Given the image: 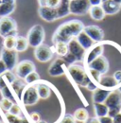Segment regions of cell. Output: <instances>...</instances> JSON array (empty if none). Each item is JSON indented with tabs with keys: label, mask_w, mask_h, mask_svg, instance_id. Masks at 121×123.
Returning a JSON list of instances; mask_svg holds the SVG:
<instances>
[{
	"label": "cell",
	"mask_w": 121,
	"mask_h": 123,
	"mask_svg": "<svg viewBox=\"0 0 121 123\" xmlns=\"http://www.w3.org/2000/svg\"><path fill=\"white\" fill-rule=\"evenodd\" d=\"M84 24L80 20H70L62 23L58 27L52 36V43H68L76 38L81 31L84 30Z\"/></svg>",
	"instance_id": "6da1fadb"
},
{
	"label": "cell",
	"mask_w": 121,
	"mask_h": 123,
	"mask_svg": "<svg viewBox=\"0 0 121 123\" xmlns=\"http://www.w3.org/2000/svg\"><path fill=\"white\" fill-rule=\"evenodd\" d=\"M67 71L70 75V77L72 78V80L75 81L76 83L81 87H85L88 85V83L90 82L91 80L86 67L79 63H73V64H69L67 67Z\"/></svg>",
	"instance_id": "7a4b0ae2"
},
{
	"label": "cell",
	"mask_w": 121,
	"mask_h": 123,
	"mask_svg": "<svg viewBox=\"0 0 121 123\" xmlns=\"http://www.w3.org/2000/svg\"><path fill=\"white\" fill-rule=\"evenodd\" d=\"M45 38V32L44 28L41 25H35L30 29L28 35H27V39L29 41V45L31 47L36 48L37 46H41L42 44H44Z\"/></svg>",
	"instance_id": "3957f363"
},
{
	"label": "cell",
	"mask_w": 121,
	"mask_h": 123,
	"mask_svg": "<svg viewBox=\"0 0 121 123\" xmlns=\"http://www.w3.org/2000/svg\"><path fill=\"white\" fill-rule=\"evenodd\" d=\"M17 36V24L13 18L5 16L0 18V36L5 38L7 36Z\"/></svg>",
	"instance_id": "277c9868"
},
{
	"label": "cell",
	"mask_w": 121,
	"mask_h": 123,
	"mask_svg": "<svg viewBox=\"0 0 121 123\" xmlns=\"http://www.w3.org/2000/svg\"><path fill=\"white\" fill-rule=\"evenodd\" d=\"M20 99L25 106H32L36 104L39 101L40 97L38 95L35 84H28L23 90Z\"/></svg>",
	"instance_id": "5b68a950"
},
{
	"label": "cell",
	"mask_w": 121,
	"mask_h": 123,
	"mask_svg": "<svg viewBox=\"0 0 121 123\" xmlns=\"http://www.w3.org/2000/svg\"><path fill=\"white\" fill-rule=\"evenodd\" d=\"M0 59L4 62L8 70L12 71L18 63V52L15 49L2 48L0 52Z\"/></svg>",
	"instance_id": "8992f818"
},
{
	"label": "cell",
	"mask_w": 121,
	"mask_h": 123,
	"mask_svg": "<svg viewBox=\"0 0 121 123\" xmlns=\"http://www.w3.org/2000/svg\"><path fill=\"white\" fill-rule=\"evenodd\" d=\"M55 49L54 46H49L48 45L42 44L34 49V56L37 61L40 62H47L54 56Z\"/></svg>",
	"instance_id": "52a82bcc"
},
{
	"label": "cell",
	"mask_w": 121,
	"mask_h": 123,
	"mask_svg": "<svg viewBox=\"0 0 121 123\" xmlns=\"http://www.w3.org/2000/svg\"><path fill=\"white\" fill-rule=\"evenodd\" d=\"M89 0H71L69 5L70 13L74 15H85L89 12Z\"/></svg>",
	"instance_id": "ba28073f"
},
{
	"label": "cell",
	"mask_w": 121,
	"mask_h": 123,
	"mask_svg": "<svg viewBox=\"0 0 121 123\" xmlns=\"http://www.w3.org/2000/svg\"><path fill=\"white\" fill-rule=\"evenodd\" d=\"M35 70H36V67L33 62L30 60H23L17 63L15 67V74H16V77H18L19 79L25 80V78L29 74Z\"/></svg>",
	"instance_id": "9c48e42d"
},
{
	"label": "cell",
	"mask_w": 121,
	"mask_h": 123,
	"mask_svg": "<svg viewBox=\"0 0 121 123\" xmlns=\"http://www.w3.org/2000/svg\"><path fill=\"white\" fill-rule=\"evenodd\" d=\"M67 63L63 60V58L59 57L55 59L53 62L48 67V74L51 77H59L65 73V70H67Z\"/></svg>",
	"instance_id": "30bf717a"
},
{
	"label": "cell",
	"mask_w": 121,
	"mask_h": 123,
	"mask_svg": "<svg viewBox=\"0 0 121 123\" xmlns=\"http://www.w3.org/2000/svg\"><path fill=\"white\" fill-rule=\"evenodd\" d=\"M100 43H96L91 48L86 50L85 57H84V60H83L84 66H87L90 62H92L94 60H96L97 58H98L99 56H101L103 54L104 46L102 44H100Z\"/></svg>",
	"instance_id": "8fae6325"
},
{
	"label": "cell",
	"mask_w": 121,
	"mask_h": 123,
	"mask_svg": "<svg viewBox=\"0 0 121 123\" xmlns=\"http://www.w3.org/2000/svg\"><path fill=\"white\" fill-rule=\"evenodd\" d=\"M87 68L90 69H95L97 71H98L101 75H105L106 73L109 71V62L107 60V58L104 56H99L98 58H97L96 60L90 62L87 66H85Z\"/></svg>",
	"instance_id": "7c38bea8"
},
{
	"label": "cell",
	"mask_w": 121,
	"mask_h": 123,
	"mask_svg": "<svg viewBox=\"0 0 121 123\" xmlns=\"http://www.w3.org/2000/svg\"><path fill=\"white\" fill-rule=\"evenodd\" d=\"M68 51L75 56L76 58H77V60H78V62H83L86 50L80 46V44L78 42V40L76 38L72 39L68 43Z\"/></svg>",
	"instance_id": "4fadbf2b"
},
{
	"label": "cell",
	"mask_w": 121,
	"mask_h": 123,
	"mask_svg": "<svg viewBox=\"0 0 121 123\" xmlns=\"http://www.w3.org/2000/svg\"><path fill=\"white\" fill-rule=\"evenodd\" d=\"M38 14H39V16L43 20H45L46 22H49V23L50 22H54V21H56V20L59 19L57 9L46 7V6L39 7V9H38Z\"/></svg>",
	"instance_id": "5bb4252c"
},
{
	"label": "cell",
	"mask_w": 121,
	"mask_h": 123,
	"mask_svg": "<svg viewBox=\"0 0 121 123\" xmlns=\"http://www.w3.org/2000/svg\"><path fill=\"white\" fill-rule=\"evenodd\" d=\"M83 31L90 37L95 43H100L104 38V31L96 25L85 26Z\"/></svg>",
	"instance_id": "9a60e30c"
},
{
	"label": "cell",
	"mask_w": 121,
	"mask_h": 123,
	"mask_svg": "<svg viewBox=\"0 0 121 123\" xmlns=\"http://www.w3.org/2000/svg\"><path fill=\"white\" fill-rule=\"evenodd\" d=\"M118 86H119V83L116 81V80L114 78V76L102 75L98 82V87H101L103 89H107L110 91L117 89Z\"/></svg>",
	"instance_id": "2e32d148"
},
{
	"label": "cell",
	"mask_w": 121,
	"mask_h": 123,
	"mask_svg": "<svg viewBox=\"0 0 121 123\" xmlns=\"http://www.w3.org/2000/svg\"><path fill=\"white\" fill-rule=\"evenodd\" d=\"M104 103L108 106V108L121 106V93L117 89L111 91Z\"/></svg>",
	"instance_id": "e0dca14e"
},
{
	"label": "cell",
	"mask_w": 121,
	"mask_h": 123,
	"mask_svg": "<svg viewBox=\"0 0 121 123\" xmlns=\"http://www.w3.org/2000/svg\"><path fill=\"white\" fill-rule=\"evenodd\" d=\"M111 93L110 90L103 89L101 87H97L94 92L92 96V99L94 103H104L106 98H108L109 94Z\"/></svg>",
	"instance_id": "ac0fdd59"
},
{
	"label": "cell",
	"mask_w": 121,
	"mask_h": 123,
	"mask_svg": "<svg viewBox=\"0 0 121 123\" xmlns=\"http://www.w3.org/2000/svg\"><path fill=\"white\" fill-rule=\"evenodd\" d=\"M16 3L8 2L5 0H0V18L5 16H10L15 11Z\"/></svg>",
	"instance_id": "d6986e66"
},
{
	"label": "cell",
	"mask_w": 121,
	"mask_h": 123,
	"mask_svg": "<svg viewBox=\"0 0 121 123\" xmlns=\"http://www.w3.org/2000/svg\"><path fill=\"white\" fill-rule=\"evenodd\" d=\"M102 8L104 10L106 14L108 15H114L116 14L119 11L121 10V6L116 4L115 2H114L113 0H107L105 2L102 3Z\"/></svg>",
	"instance_id": "ffe728a7"
},
{
	"label": "cell",
	"mask_w": 121,
	"mask_h": 123,
	"mask_svg": "<svg viewBox=\"0 0 121 123\" xmlns=\"http://www.w3.org/2000/svg\"><path fill=\"white\" fill-rule=\"evenodd\" d=\"M16 79L17 78L15 76V74H13L12 71H11V70H7L3 74H1L0 75V91L4 87L12 84Z\"/></svg>",
	"instance_id": "44dd1931"
},
{
	"label": "cell",
	"mask_w": 121,
	"mask_h": 123,
	"mask_svg": "<svg viewBox=\"0 0 121 123\" xmlns=\"http://www.w3.org/2000/svg\"><path fill=\"white\" fill-rule=\"evenodd\" d=\"M76 39L78 40V42L80 44V46H82L85 50H88L89 48H91L92 46L96 44L84 31H81V32L76 37Z\"/></svg>",
	"instance_id": "7402d4cb"
},
{
	"label": "cell",
	"mask_w": 121,
	"mask_h": 123,
	"mask_svg": "<svg viewBox=\"0 0 121 123\" xmlns=\"http://www.w3.org/2000/svg\"><path fill=\"white\" fill-rule=\"evenodd\" d=\"M89 14H90L91 18L96 21L103 20L106 15L102 6H91L89 9Z\"/></svg>",
	"instance_id": "603a6c76"
},
{
	"label": "cell",
	"mask_w": 121,
	"mask_h": 123,
	"mask_svg": "<svg viewBox=\"0 0 121 123\" xmlns=\"http://www.w3.org/2000/svg\"><path fill=\"white\" fill-rule=\"evenodd\" d=\"M28 84L26 83V81H23L22 79H16L12 84H10V86H11L13 94L15 95V97H18V98H21L22 92H23V90L25 89V87Z\"/></svg>",
	"instance_id": "cb8c5ba5"
},
{
	"label": "cell",
	"mask_w": 121,
	"mask_h": 123,
	"mask_svg": "<svg viewBox=\"0 0 121 123\" xmlns=\"http://www.w3.org/2000/svg\"><path fill=\"white\" fill-rule=\"evenodd\" d=\"M34 84L36 86V89H37V92H38L40 98L46 99V98H48L50 97L51 90H50L48 85H46L45 83H43V82H40V81H37Z\"/></svg>",
	"instance_id": "d4e9b609"
},
{
	"label": "cell",
	"mask_w": 121,
	"mask_h": 123,
	"mask_svg": "<svg viewBox=\"0 0 121 123\" xmlns=\"http://www.w3.org/2000/svg\"><path fill=\"white\" fill-rule=\"evenodd\" d=\"M69 5H70V0H61L60 6L57 8L58 16L59 19L66 17L70 14V10H69Z\"/></svg>",
	"instance_id": "484cf974"
},
{
	"label": "cell",
	"mask_w": 121,
	"mask_h": 123,
	"mask_svg": "<svg viewBox=\"0 0 121 123\" xmlns=\"http://www.w3.org/2000/svg\"><path fill=\"white\" fill-rule=\"evenodd\" d=\"M29 46H30L29 45V41H28V39L26 37L17 35L14 47V49L17 52H24V51H26L28 49Z\"/></svg>",
	"instance_id": "4316f807"
},
{
	"label": "cell",
	"mask_w": 121,
	"mask_h": 123,
	"mask_svg": "<svg viewBox=\"0 0 121 123\" xmlns=\"http://www.w3.org/2000/svg\"><path fill=\"white\" fill-rule=\"evenodd\" d=\"M94 111L97 117H102L108 116L109 108L105 103H94Z\"/></svg>",
	"instance_id": "83f0119b"
},
{
	"label": "cell",
	"mask_w": 121,
	"mask_h": 123,
	"mask_svg": "<svg viewBox=\"0 0 121 123\" xmlns=\"http://www.w3.org/2000/svg\"><path fill=\"white\" fill-rule=\"evenodd\" d=\"M74 117L76 118L77 121L79 122H85L89 118V113L86 109L84 108H79L74 112Z\"/></svg>",
	"instance_id": "f1b7e54d"
},
{
	"label": "cell",
	"mask_w": 121,
	"mask_h": 123,
	"mask_svg": "<svg viewBox=\"0 0 121 123\" xmlns=\"http://www.w3.org/2000/svg\"><path fill=\"white\" fill-rule=\"evenodd\" d=\"M55 53H57L60 57H64L68 53V45L65 43H56L53 45Z\"/></svg>",
	"instance_id": "f546056e"
},
{
	"label": "cell",
	"mask_w": 121,
	"mask_h": 123,
	"mask_svg": "<svg viewBox=\"0 0 121 123\" xmlns=\"http://www.w3.org/2000/svg\"><path fill=\"white\" fill-rule=\"evenodd\" d=\"M16 37L13 35H10L4 38L3 40V47L7 49H14L15 43H16Z\"/></svg>",
	"instance_id": "4dcf8cb0"
},
{
	"label": "cell",
	"mask_w": 121,
	"mask_h": 123,
	"mask_svg": "<svg viewBox=\"0 0 121 123\" xmlns=\"http://www.w3.org/2000/svg\"><path fill=\"white\" fill-rule=\"evenodd\" d=\"M0 93H1L2 98H9V99L12 100L13 102H15V95L13 94V92L12 91V88H11V86H10V85H8V86L4 87V88L0 91Z\"/></svg>",
	"instance_id": "1f68e13d"
},
{
	"label": "cell",
	"mask_w": 121,
	"mask_h": 123,
	"mask_svg": "<svg viewBox=\"0 0 121 123\" xmlns=\"http://www.w3.org/2000/svg\"><path fill=\"white\" fill-rule=\"evenodd\" d=\"M39 1V5L40 7L42 6H46V7H50V8H55L57 9L60 4L61 0H38Z\"/></svg>",
	"instance_id": "d6a6232c"
},
{
	"label": "cell",
	"mask_w": 121,
	"mask_h": 123,
	"mask_svg": "<svg viewBox=\"0 0 121 123\" xmlns=\"http://www.w3.org/2000/svg\"><path fill=\"white\" fill-rule=\"evenodd\" d=\"M24 80L26 81L27 84H34V83H36L37 81L40 80V75L36 71H33L25 78Z\"/></svg>",
	"instance_id": "836d02e7"
},
{
	"label": "cell",
	"mask_w": 121,
	"mask_h": 123,
	"mask_svg": "<svg viewBox=\"0 0 121 123\" xmlns=\"http://www.w3.org/2000/svg\"><path fill=\"white\" fill-rule=\"evenodd\" d=\"M86 70H87V73H88V75H89V77H90L91 80H92L93 81H95L96 83L98 84L99 80H100V78H101L102 75H101L98 71H97V70H95V69H90V68H87V67H86Z\"/></svg>",
	"instance_id": "e575fe53"
},
{
	"label": "cell",
	"mask_w": 121,
	"mask_h": 123,
	"mask_svg": "<svg viewBox=\"0 0 121 123\" xmlns=\"http://www.w3.org/2000/svg\"><path fill=\"white\" fill-rule=\"evenodd\" d=\"M15 102H13L12 100L9 99V98H2L0 99V107L2 108L4 111L6 112H9L10 109L12 108V106L14 104Z\"/></svg>",
	"instance_id": "d590c367"
},
{
	"label": "cell",
	"mask_w": 121,
	"mask_h": 123,
	"mask_svg": "<svg viewBox=\"0 0 121 123\" xmlns=\"http://www.w3.org/2000/svg\"><path fill=\"white\" fill-rule=\"evenodd\" d=\"M6 117H7V120L9 123H20L22 117H17V116H14V115H12L10 113L7 112L6 114Z\"/></svg>",
	"instance_id": "8d00e7d4"
},
{
	"label": "cell",
	"mask_w": 121,
	"mask_h": 123,
	"mask_svg": "<svg viewBox=\"0 0 121 123\" xmlns=\"http://www.w3.org/2000/svg\"><path fill=\"white\" fill-rule=\"evenodd\" d=\"M61 58H63V60L66 62L67 64H73V63H76V62H78L77 58H76L72 53H70L69 51H68V53H67L64 57H61Z\"/></svg>",
	"instance_id": "74e56055"
},
{
	"label": "cell",
	"mask_w": 121,
	"mask_h": 123,
	"mask_svg": "<svg viewBox=\"0 0 121 123\" xmlns=\"http://www.w3.org/2000/svg\"><path fill=\"white\" fill-rule=\"evenodd\" d=\"M8 113H10L12 115H14V116H17V117H20L21 116V109H20L19 105L17 103H14Z\"/></svg>",
	"instance_id": "f35d334b"
},
{
	"label": "cell",
	"mask_w": 121,
	"mask_h": 123,
	"mask_svg": "<svg viewBox=\"0 0 121 123\" xmlns=\"http://www.w3.org/2000/svg\"><path fill=\"white\" fill-rule=\"evenodd\" d=\"M121 106H116V107H111L109 108V112H108V116L111 117H115L116 115H118L120 113Z\"/></svg>",
	"instance_id": "ab89813d"
},
{
	"label": "cell",
	"mask_w": 121,
	"mask_h": 123,
	"mask_svg": "<svg viewBox=\"0 0 121 123\" xmlns=\"http://www.w3.org/2000/svg\"><path fill=\"white\" fill-rule=\"evenodd\" d=\"M60 123H77V120L74 117V116H72V115H65L61 118Z\"/></svg>",
	"instance_id": "60d3db41"
},
{
	"label": "cell",
	"mask_w": 121,
	"mask_h": 123,
	"mask_svg": "<svg viewBox=\"0 0 121 123\" xmlns=\"http://www.w3.org/2000/svg\"><path fill=\"white\" fill-rule=\"evenodd\" d=\"M97 118H98V117H97ZM98 120H99V122L100 123H114V121H113V117H109V116L99 117Z\"/></svg>",
	"instance_id": "b9f144b4"
},
{
	"label": "cell",
	"mask_w": 121,
	"mask_h": 123,
	"mask_svg": "<svg viewBox=\"0 0 121 123\" xmlns=\"http://www.w3.org/2000/svg\"><path fill=\"white\" fill-rule=\"evenodd\" d=\"M30 117H31V119L35 123L39 122V121L41 120V119H40V115H39L38 113H32V114L30 115Z\"/></svg>",
	"instance_id": "7bdbcfd3"
},
{
	"label": "cell",
	"mask_w": 121,
	"mask_h": 123,
	"mask_svg": "<svg viewBox=\"0 0 121 123\" xmlns=\"http://www.w3.org/2000/svg\"><path fill=\"white\" fill-rule=\"evenodd\" d=\"M114 78L116 80V81L119 83V85L121 84V70H117L115 72L114 74Z\"/></svg>",
	"instance_id": "ee69618b"
},
{
	"label": "cell",
	"mask_w": 121,
	"mask_h": 123,
	"mask_svg": "<svg viewBox=\"0 0 121 123\" xmlns=\"http://www.w3.org/2000/svg\"><path fill=\"white\" fill-rule=\"evenodd\" d=\"M7 70H8V69H7L6 64L4 63V62L0 59V75H1V74H3L4 72H6Z\"/></svg>",
	"instance_id": "f6af8a7d"
},
{
	"label": "cell",
	"mask_w": 121,
	"mask_h": 123,
	"mask_svg": "<svg viewBox=\"0 0 121 123\" xmlns=\"http://www.w3.org/2000/svg\"><path fill=\"white\" fill-rule=\"evenodd\" d=\"M91 6H101L102 5V0H89Z\"/></svg>",
	"instance_id": "bcb514c9"
},
{
	"label": "cell",
	"mask_w": 121,
	"mask_h": 123,
	"mask_svg": "<svg viewBox=\"0 0 121 123\" xmlns=\"http://www.w3.org/2000/svg\"><path fill=\"white\" fill-rule=\"evenodd\" d=\"M84 123H100L98 118L96 117H91V118H88L87 121H85Z\"/></svg>",
	"instance_id": "7dc6e473"
},
{
	"label": "cell",
	"mask_w": 121,
	"mask_h": 123,
	"mask_svg": "<svg viewBox=\"0 0 121 123\" xmlns=\"http://www.w3.org/2000/svg\"><path fill=\"white\" fill-rule=\"evenodd\" d=\"M113 121L114 123H121V114L119 113L118 115H116L115 117H113Z\"/></svg>",
	"instance_id": "c3c4849f"
},
{
	"label": "cell",
	"mask_w": 121,
	"mask_h": 123,
	"mask_svg": "<svg viewBox=\"0 0 121 123\" xmlns=\"http://www.w3.org/2000/svg\"><path fill=\"white\" fill-rule=\"evenodd\" d=\"M20 123H30V121H29L27 118H24V117H22V119H21Z\"/></svg>",
	"instance_id": "681fc988"
},
{
	"label": "cell",
	"mask_w": 121,
	"mask_h": 123,
	"mask_svg": "<svg viewBox=\"0 0 121 123\" xmlns=\"http://www.w3.org/2000/svg\"><path fill=\"white\" fill-rule=\"evenodd\" d=\"M114 2H115L116 4H118V5H120L121 6V0H113Z\"/></svg>",
	"instance_id": "f907efd6"
},
{
	"label": "cell",
	"mask_w": 121,
	"mask_h": 123,
	"mask_svg": "<svg viewBox=\"0 0 121 123\" xmlns=\"http://www.w3.org/2000/svg\"><path fill=\"white\" fill-rule=\"evenodd\" d=\"M117 90H118V91H119V92L121 93V84H120V85H119V86H118V88H117Z\"/></svg>",
	"instance_id": "816d5d0a"
},
{
	"label": "cell",
	"mask_w": 121,
	"mask_h": 123,
	"mask_svg": "<svg viewBox=\"0 0 121 123\" xmlns=\"http://www.w3.org/2000/svg\"><path fill=\"white\" fill-rule=\"evenodd\" d=\"M105 1H107V0H102V2H105Z\"/></svg>",
	"instance_id": "f5cc1de1"
},
{
	"label": "cell",
	"mask_w": 121,
	"mask_h": 123,
	"mask_svg": "<svg viewBox=\"0 0 121 123\" xmlns=\"http://www.w3.org/2000/svg\"><path fill=\"white\" fill-rule=\"evenodd\" d=\"M77 123H83V122H79V121H77Z\"/></svg>",
	"instance_id": "db71d44e"
},
{
	"label": "cell",
	"mask_w": 121,
	"mask_h": 123,
	"mask_svg": "<svg viewBox=\"0 0 121 123\" xmlns=\"http://www.w3.org/2000/svg\"><path fill=\"white\" fill-rule=\"evenodd\" d=\"M0 123H3V122H2V121H1V120H0Z\"/></svg>",
	"instance_id": "11a10c76"
},
{
	"label": "cell",
	"mask_w": 121,
	"mask_h": 123,
	"mask_svg": "<svg viewBox=\"0 0 121 123\" xmlns=\"http://www.w3.org/2000/svg\"><path fill=\"white\" fill-rule=\"evenodd\" d=\"M120 114H121V110H120Z\"/></svg>",
	"instance_id": "9f6ffc18"
},
{
	"label": "cell",
	"mask_w": 121,
	"mask_h": 123,
	"mask_svg": "<svg viewBox=\"0 0 121 123\" xmlns=\"http://www.w3.org/2000/svg\"><path fill=\"white\" fill-rule=\"evenodd\" d=\"M70 1H71V0H70Z\"/></svg>",
	"instance_id": "6f0895ef"
}]
</instances>
